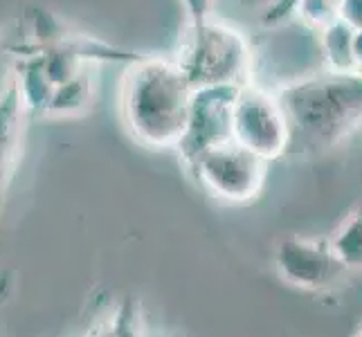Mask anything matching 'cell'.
Masks as SVG:
<instances>
[{
	"instance_id": "obj_8",
	"label": "cell",
	"mask_w": 362,
	"mask_h": 337,
	"mask_svg": "<svg viewBox=\"0 0 362 337\" xmlns=\"http://www.w3.org/2000/svg\"><path fill=\"white\" fill-rule=\"evenodd\" d=\"M30 108L25 104L18 79L0 99V209H3L5 196L11 180L16 176L18 162L23 155L25 140V122H28Z\"/></svg>"
},
{
	"instance_id": "obj_15",
	"label": "cell",
	"mask_w": 362,
	"mask_h": 337,
	"mask_svg": "<svg viewBox=\"0 0 362 337\" xmlns=\"http://www.w3.org/2000/svg\"><path fill=\"white\" fill-rule=\"evenodd\" d=\"M354 52H356L358 72H362V30H358L356 36H354Z\"/></svg>"
},
{
	"instance_id": "obj_9",
	"label": "cell",
	"mask_w": 362,
	"mask_h": 337,
	"mask_svg": "<svg viewBox=\"0 0 362 337\" xmlns=\"http://www.w3.org/2000/svg\"><path fill=\"white\" fill-rule=\"evenodd\" d=\"M356 30L342 18L320 30V47L324 57V68L333 72H358L354 52Z\"/></svg>"
},
{
	"instance_id": "obj_7",
	"label": "cell",
	"mask_w": 362,
	"mask_h": 337,
	"mask_svg": "<svg viewBox=\"0 0 362 337\" xmlns=\"http://www.w3.org/2000/svg\"><path fill=\"white\" fill-rule=\"evenodd\" d=\"M239 85H216L194 93L192 115L187 133L176 148L185 165L218 142L234 140L232 137V102Z\"/></svg>"
},
{
	"instance_id": "obj_10",
	"label": "cell",
	"mask_w": 362,
	"mask_h": 337,
	"mask_svg": "<svg viewBox=\"0 0 362 337\" xmlns=\"http://www.w3.org/2000/svg\"><path fill=\"white\" fill-rule=\"evenodd\" d=\"M331 247L335 254L349 268L362 266V207L351 211L331 236Z\"/></svg>"
},
{
	"instance_id": "obj_2",
	"label": "cell",
	"mask_w": 362,
	"mask_h": 337,
	"mask_svg": "<svg viewBox=\"0 0 362 337\" xmlns=\"http://www.w3.org/2000/svg\"><path fill=\"white\" fill-rule=\"evenodd\" d=\"M194 85L173 57L142 54L122 81V119L142 146L176 148L187 133Z\"/></svg>"
},
{
	"instance_id": "obj_5",
	"label": "cell",
	"mask_w": 362,
	"mask_h": 337,
	"mask_svg": "<svg viewBox=\"0 0 362 337\" xmlns=\"http://www.w3.org/2000/svg\"><path fill=\"white\" fill-rule=\"evenodd\" d=\"M207 191L226 203H252L266 184L270 162L236 140H226L198 153L189 165Z\"/></svg>"
},
{
	"instance_id": "obj_11",
	"label": "cell",
	"mask_w": 362,
	"mask_h": 337,
	"mask_svg": "<svg viewBox=\"0 0 362 337\" xmlns=\"http://www.w3.org/2000/svg\"><path fill=\"white\" fill-rule=\"evenodd\" d=\"M342 0H297L295 14L310 28H327L333 20L340 18Z\"/></svg>"
},
{
	"instance_id": "obj_1",
	"label": "cell",
	"mask_w": 362,
	"mask_h": 337,
	"mask_svg": "<svg viewBox=\"0 0 362 337\" xmlns=\"http://www.w3.org/2000/svg\"><path fill=\"white\" fill-rule=\"evenodd\" d=\"M291 124L288 155H315L362 126V72L320 70L277 88Z\"/></svg>"
},
{
	"instance_id": "obj_4",
	"label": "cell",
	"mask_w": 362,
	"mask_h": 337,
	"mask_svg": "<svg viewBox=\"0 0 362 337\" xmlns=\"http://www.w3.org/2000/svg\"><path fill=\"white\" fill-rule=\"evenodd\" d=\"M232 137L259 158L274 162L288 155L291 124L277 90L247 81L232 102Z\"/></svg>"
},
{
	"instance_id": "obj_12",
	"label": "cell",
	"mask_w": 362,
	"mask_h": 337,
	"mask_svg": "<svg viewBox=\"0 0 362 337\" xmlns=\"http://www.w3.org/2000/svg\"><path fill=\"white\" fill-rule=\"evenodd\" d=\"M16 81V54L11 45L0 43V99L11 88V83Z\"/></svg>"
},
{
	"instance_id": "obj_6",
	"label": "cell",
	"mask_w": 362,
	"mask_h": 337,
	"mask_svg": "<svg viewBox=\"0 0 362 337\" xmlns=\"http://www.w3.org/2000/svg\"><path fill=\"white\" fill-rule=\"evenodd\" d=\"M274 264L286 281L306 290L329 288L346 270L329 239H310V236L284 239L274 252Z\"/></svg>"
},
{
	"instance_id": "obj_14",
	"label": "cell",
	"mask_w": 362,
	"mask_h": 337,
	"mask_svg": "<svg viewBox=\"0 0 362 337\" xmlns=\"http://www.w3.org/2000/svg\"><path fill=\"white\" fill-rule=\"evenodd\" d=\"M340 18L358 32L362 30V0H342Z\"/></svg>"
},
{
	"instance_id": "obj_13",
	"label": "cell",
	"mask_w": 362,
	"mask_h": 337,
	"mask_svg": "<svg viewBox=\"0 0 362 337\" xmlns=\"http://www.w3.org/2000/svg\"><path fill=\"white\" fill-rule=\"evenodd\" d=\"M182 7H185L187 23H198V20L211 16L214 0H182Z\"/></svg>"
},
{
	"instance_id": "obj_3",
	"label": "cell",
	"mask_w": 362,
	"mask_h": 337,
	"mask_svg": "<svg viewBox=\"0 0 362 337\" xmlns=\"http://www.w3.org/2000/svg\"><path fill=\"white\" fill-rule=\"evenodd\" d=\"M194 90L255 81V49L247 36L214 14L187 23L178 52L173 54Z\"/></svg>"
}]
</instances>
